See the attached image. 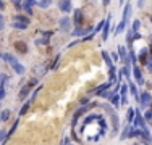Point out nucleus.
<instances>
[{
    "label": "nucleus",
    "instance_id": "obj_1",
    "mask_svg": "<svg viewBox=\"0 0 152 145\" xmlns=\"http://www.w3.org/2000/svg\"><path fill=\"white\" fill-rule=\"evenodd\" d=\"M2 56H3L5 60H7V63H8L10 66L15 69V72H16V74H25V66L18 63V60L15 58V56L8 55V53H5V55H2Z\"/></svg>",
    "mask_w": 152,
    "mask_h": 145
},
{
    "label": "nucleus",
    "instance_id": "obj_2",
    "mask_svg": "<svg viewBox=\"0 0 152 145\" xmlns=\"http://www.w3.org/2000/svg\"><path fill=\"white\" fill-rule=\"evenodd\" d=\"M102 110H104L105 113H107L108 116L112 118V126H113V131L117 132V131H118V127H120V121H118V116H117L115 110L112 108L110 105H105V103L102 105Z\"/></svg>",
    "mask_w": 152,
    "mask_h": 145
},
{
    "label": "nucleus",
    "instance_id": "obj_3",
    "mask_svg": "<svg viewBox=\"0 0 152 145\" xmlns=\"http://www.w3.org/2000/svg\"><path fill=\"white\" fill-rule=\"evenodd\" d=\"M82 21H84L82 12L81 10H76V12H74V24H76V28H78V26H82Z\"/></svg>",
    "mask_w": 152,
    "mask_h": 145
},
{
    "label": "nucleus",
    "instance_id": "obj_4",
    "mask_svg": "<svg viewBox=\"0 0 152 145\" xmlns=\"http://www.w3.org/2000/svg\"><path fill=\"white\" fill-rule=\"evenodd\" d=\"M15 48H16V52H20V53L28 52V45H26L25 42H21V40H16V42H15Z\"/></svg>",
    "mask_w": 152,
    "mask_h": 145
},
{
    "label": "nucleus",
    "instance_id": "obj_5",
    "mask_svg": "<svg viewBox=\"0 0 152 145\" xmlns=\"http://www.w3.org/2000/svg\"><path fill=\"white\" fill-rule=\"evenodd\" d=\"M138 102H139V103L142 105V106H146V105H149V103H151V95H149L147 92H142Z\"/></svg>",
    "mask_w": 152,
    "mask_h": 145
},
{
    "label": "nucleus",
    "instance_id": "obj_6",
    "mask_svg": "<svg viewBox=\"0 0 152 145\" xmlns=\"http://www.w3.org/2000/svg\"><path fill=\"white\" fill-rule=\"evenodd\" d=\"M58 7H60L62 12H70V10H71V2H70V0H60Z\"/></svg>",
    "mask_w": 152,
    "mask_h": 145
},
{
    "label": "nucleus",
    "instance_id": "obj_7",
    "mask_svg": "<svg viewBox=\"0 0 152 145\" xmlns=\"http://www.w3.org/2000/svg\"><path fill=\"white\" fill-rule=\"evenodd\" d=\"M60 29L62 31H70V18H62L60 20Z\"/></svg>",
    "mask_w": 152,
    "mask_h": 145
},
{
    "label": "nucleus",
    "instance_id": "obj_8",
    "mask_svg": "<svg viewBox=\"0 0 152 145\" xmlns=\"http://www.w3.org/2000/svg\"><path fill=\"white\" fill-rule=\"evenodd\" d=\"M91 106H94V105H89V106H82V108H79L78 111L74 113V124H76V121H78V118L81 116V115H84V113H86V110H89Z\"/></svg>",
    "mask_w": 152,
    "mask_h": 145
},
{
    "label": "nucleus",
    "instance_id": "obj_9",
    "mask_svg": "<svg viewBox=\"0 0 152 145\" xmlns=\"http://www.w3.org/2000/svg\"><path fill=\"white\" fill-rule=\"evenodd\" d=\"M87 32H91V28H81V26H78V28L74 29V36H82V34H87Z\"/></svg>",
    "mask_w": 152,
    "mask_h": 145
},
{
    "label": "nucleus",
    "instance_id": "obj_10",
    "mask_svg": "<svg viewBox=\"0 0 152 145\" xmlns=\"http://www.w3.org/2000/svg\"><path fill=\"white\" fill-rule=\"evenodd\" d=\"M108 21H110V18L104 23V34H102V39L104 40H107V37H108V29H110V23H108Z\"/></svg>",
    "mask_w": 152,
    "mask_h": 145
},
{
    "label": "nucleus",
    "instance_id": "obj_11",
    "mask_svg": "<svg viewBox=\"0 0 152 145\" xmlns=\"http://www.w3.org/2000/svg\"><path fill=\"white\" fill-rule=\"evenodd\" d=\"M133 72H134V77H136V81H138L139 84H142V74H141V69L138 68V66H134Z\"/></svg>",
    "mask_w": 152,
    "mask_h": 145
},
{
    "label": "nucleus",
    "instance_id": "obj_12",
    "mask_svg": "<svg viewBox=\"0 0 152 145\" xmlns=\"http://www.w3.org/2000/svg\"><path fill=\"white\" fill-rule=\"evenodd\" d=\"M29 90H31V85H29V84H28V85H25V87H23V89L20 90V98H21V100H25V97L29 94Z\"/></svg>",
    "mask_w": 152,
    "mask_h": 145
},
{
    "label": "nucleus",
    "instance_id": "obj_13",
    "mask_svg": "<svg viewBox=\"0 0 152 145\" xmlns=\"http://www.w3.org/2000/svg\"><path fill=\"white\" fill-rule=\"evenodd\" d=\"M131 124H128L126 127H125V131L121 132V136H120V139H126V137H130V132H131Z\"/></svg>",
    "mask_w": 152,
    "mask_h": 145
},
{
    "label": "nucleus",
    "instance_id": "obj_14",
    "mask_svg": "<svg viewBox=\"0 0 152 145\" xmlns=\"http://www.w3.org/2000/svg\"><path fill=\"white\" fill-rule=\"evenodd\" d=\"M126 92H128L126 85H121V95H120V98H121L120 102H121V103H126Z\"/></svg>",
    "mask_w": 152,
    "mask_h": 145
},
{
    "label": "nucleus",
    "instance_id": "obj_15",
    "mask_svg": "<svg viewBox=\"0 0 152 145\" xmlns=\"http://www.w3.org/2000/svg\"><path fill=\"white\" fill-rule=\"evenodd\" d=\"M13 26H15V28H20V29H25L26 26H28V23H25V21H20V20H16L15 23H13Z\"/></svg>",
    "mask_w": 152,
    "mask_h": 145
},
{
    "label": "nucleus",
    "instance_id": "obj_16",
    "mask_svg": "<svg viewBox=\"0 0 152 145\" xmlns=\"http://www.w3.org/2000/svg\"><path fill=\"white\" fill-rule=\"evenodd\" d=\"M118 98H120V97L117 95V94H112V95H110V102L115 105V106H118V105H120V100H118Z\"/></svg>",
    "mask_w": 152,
    "mask_h": 145
},
{
    "label": "nucleus",
    "instance_id": "obj_17",
    "mask_svg": "<svg viewBox=\"0 0 152 145\" xmlns=\"http://www.w3.org/2000/svg\"><path fill=\"white\" fill-rule=\"evenodd\" d=\"M139 61H141V64H147V53H146V52H141Z\"/></svg>",
    "mask_w": 152,
    "mask_h": 145
},
{
    "label": "nucleus",
    "instance_id": "obj_18",
    "mask_svg": "<svg viewBox=\"0 0 152 145\" xmlns=\"http://www.w3.org/2000/svg\"><path fill=\"white\" fill-rule=\"evenodd\" d=\"M102 56H104V60H105V63H107V66L110 68L112 66V60H110V55H108L107 52H102Z\"/></svg>",
    "mask_w": 152,
    "mask_h": 145
},
{
    "label": "nucleus",
    "instance_id": "obj_19",
    "mask_svg": "<svg viewBox=\"0 0 152 145\" xmlns=\"http://www.w3.org/2000/svg\"><path fill=\"white\" fill-rule=\"evenodd\" d=\"M134 113H136V110H133V108H130V110H128V123H133Z\"/></svg>",
    "mask_w": 152,
    "mask_h": 145
},
{
    "label": "nucleus",
    "instance_id": "obj_20",
    "mask_svg": "<svg viewBox=\"0 0 152 145\" xmlns=\"http://www.w3.org/2000/svg\"><path fill=\"white\" fill-rule=\"evenodd\" d=\"M108 87H110V82H105V84H102L99 89H95L94 92H102V90H105V89H108Z\"/></svg>",
    "mask_w": 152,
    "mask_h": 145
},
{
    "label": "nucleus",
    "instance_id": "obj_21",
    "mask_svg": "<svg viewBox=\"0 0 152 145\" xmlns=\"http://www.w3.org/2000/svg\"><path fill=\"white\" fill-rule=\"evenodd\" d=\"M50 3H52L50 0H41V2H39V3H37V5H39V7H42V8H47V7H49V5H50Z\"/></svg>",
    "mask_w": 152,
    "mask_h": 145
},
{
    "label": "nucleus",
    "instance_id": "obj_22",
    "mask_svg": "<svg viewBox=\"0 0 152 145\" xmlns=\"http://www.w3.org/2000/svg\"><path fill=\"white\" fill-rule=\"evenodd\" d=\"M33 3H34V0H28V2L25 3V8H26V12H28V13L33 12V10H31V5H33Z\"/></svg>",
    "mask_w": 152,
    "mask_h": 145
},
{
    "label": "nucleus",
    "instance_id": "obj_23",
    "mask_svg": "<svg viewBox=\"0 0 152 145\" xmlns=\"http://www.w3.org/2000/svg\"><path fill=\"white\" fill-rule=\"evenodd\" d=\"M131 85V92H133V95H134V98L136 100H139V95H138V90H136V85L134 84H130Z\"/></svg>",
    "mask_w": 152,
    "mask_h": 145
},
{
    "label": "nucleus",
    "instance_id": "obj_24",
    "mask_svg": "<svg viewBox=\"0 0 152 145\" xmlns=\"http://www.w3.org/2000/svg\"><path fill=\"white\" fill-rule=\"evenodd\" d=\"M28 108H29V103H25L23 105V108L20 110V115H25V113L28 111Z\"/></svg>",
    "mask_w": 152,
    "mask_h": 145
},
{
    "label": "nucleus",
    "instance_id": "obj_25",
    "mask_svg": "<svg viewBox=\"0 0 152 145\" xmlns=\"http://www.w3.org/2000/svg\"><path fill=\"white\" fill-rule=\"evenodd\" d=\"M16 20H20V21H25V23H28V24H29V20L26 18V16H23V15H18V16H16Z\"/></svg>",
    "mask_w": 152,
    "mask_h": 145
},
{
    "label": "nucleus",
    "instance_id": "obj_26",
    "mask_svg": "<svg viewBox=\"0 0 152 145\" xmlns=\"http://www.w3.org/2000/svg\"><path fill=\"white\" fill-rule=\"evenodd\" d=\"M133 31H134V32L139 31V21H138V20L134 21V24H133Z\"/></svg>",
    "mask_w": 152,
    "mask_h": 145
},
{
    "label": "nucleus",
    "instance_id": "obj_27",
    "mask_svg": "<svg viewBox=\"0 0 152 145\" xmlns=\"http://www.w3.org/2000/svg\"><path fill=\"white\" fill-rule=\"evenodd\" d=\"M8 116H10V111H8V110H5V111L2 113V116H0V119H7Z\"/></svg>",
    "mask_w": 152,
    "mask_h": 145
},
{
    "label": "nucleus",
    "instance_id": "obj_28",
    "mask_svg": "<svg viewBox=\"0 0 152 145\" xmlns=\"http://www.w3.org/2000/svg\"><path fill=\"white\" fill-rule=\"evenodd\" d=\"M104 23H105V21H102V23H99V24H97V28H95V29H94V32L100 31V29H102V28H104Z\"/></svg>",
    "mask_w": 152,
    "mask_h": 145
},
{
    "label": "nucleus",
    "instance_id": "obj_29",
    "mask_svg": "<svg viewBox=\"0 0 152 145\" xmlns=\"http://www.w3.org/2000/svg\"><path fill=\"white\" fill-rule=\"evenodd\" d=\"M5 136H7V132H5V131H0V142L5 140Z\"/></svg>",
    "mask_w": 152,
    "mask_h": 145
},
{
    "label": "nucleus",
    "instance_id": "obj_30",
    "mask_svg": "<svg viewBox=\"0 0 152 145\" xmlns=\"http://www.w3.org/2000/svg\"><path fill=\"white\" fill-rule=\"evenodd\" d=\"M118 58H120V56H118V53H115V52L112 53V60H115V61H118Z\"/></svg>",
    "mask_w": 152,
    "mask_h": 145
},
{
    "label": "nucleus",
    "instance_id": "obj_31",
    "mask_svg": "<svg viewBox=\"0 0 152 145\" xmlns=\"http://www.w3.org/2000/svg\"><path fill=\"white\" fill-rule=\"evenodd\" d=\"M3 26H5V23H3V16H0V31L3 29Z\"/></svg>",
    "mask_w": 152,
    "mask_h": 145
},
{
    "label": "nucleus",
    "instance_id": "obj_32",
    "mask_svg": "<svg viewBox=\"0 0 152 145\" xmlns=\"http://www.w3.org/2000/svg\"><path fill=\"white\" fill-rule=\"evenodd\" d=\"M147 68H149V71H152V58H151V61H147Z\"/></svg>",
    "mask_w": 152,
    "mask_h": 145
},
{
    "label": "nucleus",
    "instance_id": "obj_33",
    "mask_svg": "<svg viewBox=\"0 0 152 145\" xmlns=\"http://www.w3.org/2000/svg\"><path fill=\"white\" fill-rule=\"evenodd\" d=\"M146 118H147V119H152V113H151V111H149V113H147V115H146Z\"/></svg>",
    "mask_w": 152,
    "mask_h": 145
},
{
    "label": "nucleus",
    "instance_id": "obj_34",
    "mask_svg": "<svg viewBox=\"0 0 152 145\" xmlns=\"http://www.w3.org/2000/svg\"><path fill=\"white\" fill-rule=\"evenodd\" d=\"M102 2H104V5H105V7L108 5V0H102Z\"/></svg>",
    "mask_w": 152,
    "mask_h": 145
},
{
    "label": "nucleus",
    "instance_id": "obj_35",
    "mask_svg": "<svg viewBox=\"0 0 152 145\" xmlns=\"http://www.w3.org/2000/svg\"><path fill=\"white\" fill-rule=\"evenodd\" d=\"M13 2H15V3H20V0H13Z\"/></svg>",
    "mask_w": 152,
    "mask_h": 145
},
{
    "label": "nucleus",
    "instance_id": "obj_36",
    "mask_svg": "<svg viewBox=\"0 0 152 145\" xmlns=\"http://www.w3.org/2000/svg\"><path fill=\"white\" fill-rule=\"evenodd\" d=\"M120 2H121V3H123V2H125V0H120Z\"/></svg>",
    "mask_w": 152,
    "mask_h": 145
},
{
    "label": "nucleus",
    "instance_id": "obj_37",
    "mask_svg": "<svg viewBox=\"0 0 152 145\" xmlns=\"http://www.w3.org/2000/svg\"><path fill=\"white\" fill-rule=\"evenodd\" d=\"M151 124H152V119H151Z\"/></svg>",
    "mask_w": 152,
    "mask_h": 145
},
{
    "label": "nucleus",
    "instance_id": "obj_38",
    "mask_svg": "<svg viewBox=\"0 0 152 145\" xmlns=\"http://www.w3.org/2000/svg\"><path fill=\"white\" fill-rule=\"evenodd\" d=\"M151 21H152V18H151Z\"/></svg>",
    "mask_w": 152,
    "mask_h": 145
}]
</instances>
